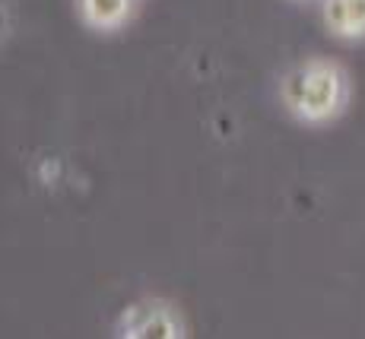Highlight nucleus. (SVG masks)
<instances>
[{
	"mask_svg": "<svg viewBox=\"0 0 365 339\" xmlns=\"http://www.w3.org/2000/svg\"><path fill=\"white\" fill-rule=\"evenodd\" d=\"M327 16L340 32H359L356 26H365V0H331Z\"/></svg>",
	"mask_w": 365,
	"mask_h": 339,
	"instance_id": "obj_2",
	"label": "nucleus"
},
{
	"mask_svg": "<svg viewBox=\"0 0 365 339\" xmlns=\"http://www.w3.org/2000/svg\"><path fill=\"white\" fill-rule=\"evenodd\" d=\"M83 13L93 26H115L128 13V0H83Z\"/></svg>",
	"mask_w": 365,
	"mask_h": 339,
	"instance_id": "obj_3",
	"label": "nucleus"
},
{
	"mask_svg": "<svg viewBox=\"0 0 365 339\" xmlns=\"http://www.w3.org/2000/svg\"><path fill=\"white\" fill-rule=\"evenodd\" d=\"M292 105L305 118H321L334 108L336 102V76L327 67H308L292 83Z\"/></svg>",
	"mask_w": 365,
	"mask_h": 339,
	"instance_id": "obj_1",
	"label": "nucleus"
}]
</instances>
